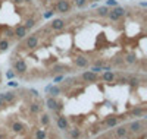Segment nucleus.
<instances>
[{
  "label": "nucleus",
  "instance_id": "0eeeda50",
  "mask_svg": "<svg viewBox=\"0 0 147 139\" xmlns=\"http://www.w3.org/2000/svg\"><path fill=\"white\" fill-rule=\"evenodd\" d=\"M2 82H3V72H2V67H0V86H2Z\"/></svg>",
  "mask_w": 147,
  "mask_h": 139
},
{
  "label": "nucleus",
  "instance_id": "20e7f679",
  "mask_svg": "<svg viewBox=\"0 0 147 139\" xmlns=\"http://www.w3.org/2000/svg\"><path fill=\"white\" fill-rule=\"evenodd\" d=\"M46 19L32 0H0V56Z\"/></svg>",
  "mask_w": 147,
  "mask_h": 139
},
{
  "label": "nucleus",
  "instance_id": "f257e3e1",
  "mask_svg": "<svg viewBox=\"0 0 147 139\" xmlns=\"http://www.w3.org/2000/svg\"><path fill=\"white\" fill-rule=\"evenodd\" d=\"M7 66L28 84L81 72L147 73V9L143 3L94 5L49 16L9 51Z\"/></svg>",
  "mask_w": 147,
  "mask_h": 139
},
{
  "label": "nucleus",
  "instance_id": "6e6552de",
  "mask_svg": "<svg viewBox=\"0 0 147 139\" xmlns=\"http://www.w3.org/2000/svg\"><path fill=\"white\" fill-rule=\"evenodd\" d=\"M141 2H144V0H141Z\"/></svg>",
  "mask_w": 147,
  "mask_h": 139
},
{
  "label": "nucleus",
  "instance_id": "39448f33",
  "mask_svg": "<svg viewBox=\"0 0 147 139\" xmlns=\"http://www.w3.org/2000/svg\"><path fill=\"white\" fill-rule=\"evenodd\" d=\"M90 139H147V119H134L107 129Z\"/></svg>",
  "mask_w": 147,
  "mask_h": 139
},
{
  "label": "nucleus",
  "instance_id": "7ed1b4c3",
  "mask_svg": "<svg viewBox=\"0 0 147 139\" xmlns=\"http://www.w3.org/2000/svg\"><path fill=\"white\" fill-rule=\"evenodd\" d=\"M0 139H65L43 95L28 86L0 92Z\"/></svg>",
  "mask_w": 147,
  "mask_h": 139
},
{
  "label": "nucleus",
  "instance_id": "423d86ee",
  "mask_svg": "<svg viewBox=\"0 0 147 139\" xmlns=\"http://www.w3.org/2000/svg\"><path fill=\"white\" fill-rule=\"evenodd\" d=\"M32 2L40 7L43 15L49 18V16L62 15L72 10L94 6L100 3V0H32Z\"/></svg>",
  "mask_w": 147,
  "mask_h": 139
},
{
  "label": "nucleus",
  "instance_id": "f03ea898",
  "mask_svg": "<svg viewBox=\"0 0 147 139\" xmlns=\"http://www.w3.org/2000/svg\"><path fill=\"white\" fill-rule=\"evenodd\" d=\"M53 82L43 98L65 139H90L147 116V73L81 72Z\"/></svg>",
  "mask_w": 147,
  "mask_h": 139
}]
</instances>
